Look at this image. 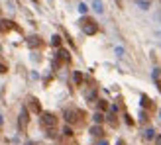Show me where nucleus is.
I'll use <instances>...</instances> for the list:
<instances>
[{
  "label": "nucleus",
  "mask_w": 161,
  "mask_h": 145,
  "mask_svg": "<svg viewBox=\"0 0 161 145\" xmlns=\"http://www.w3.org/2000/svg\"><path fill=\"white\" fill-rule=\"evenodd\" d=\"M90 133H92V135H96V137H100V135L104 133V131H102V127H100V126H94L92 130H90Z\"/></svg>",
  "instance_id": "obj_9"
},
{
  "label": "nucleus",
  "mask_w": 161,
  "mask_h": 145,
  "mask_svg": "<svg viewBox=\"0 0 161 145\" xmlns=\"http://www.w3.org/2000/svg\"><path fill=\"white\" fill-rule=\"evenodd\" d=\"M81 26H82V31L89 34V35H94L98 31V24L94 22L92 18H82L81 20Z\"/></svg>",
  "instance_id": "obj_1"
},
{
  "label": "nucleus",
  "mask_w": 161,
  "mask_h": 145,
  "mask_svg": "<svg viewBox=\"0 0 161 145\" xmlns=\"http://www.w3.org/2000/svg\"><path fill=\"white\" fill-rule=\"evenodd\" d=\"M155 145H161V135H157V137H155Z\"/></svg>",
  "instance_id": "obj_19"
},
{
  "label": "nucleus",
  "mask_w": 161,
  "mask_h": 145,
  "mask_svg": "<svg viewBox=\"0 0 161 145\" xmlns=\"http://www.w3.org/2000/svg\"><path fill=\"white\" fill-rule=\"evenodd\" d=\"M41 124L45 127H55L57 126V116L51 112H41Z\"/></svg>",
  "instance_id": "obj_2"
},
{
  "label": "nucleus",
  "mask_w": 161,
  "mask_h": 145,
  "mask_svg": "<svg viewBox=\"0 0 161 145\" xmlns=\"http://www.w3.org/2000/svg\"><path fill=\"white\" fill-rule=\"evenodd\" d=\"M147 137H149V139H155V133H153V130H147Z\"/></svg>",
  "instance_id": "obj_16"
},
{
  "label": "nucleus",
  "mask_w": 161,
  "mask_h": 145,
  "mask_svg": "<svg viewBox=\"0 0 161 145\" xmlns=\"http://www.w3.org/2000/svg\"><path fill=\"white\" fill-rule=\"evenodd\" d=\"M28 45H30V47H39L41 39H39V37H35V35H32V37H28Z\"/></svg>",
  "instance_id": "obj_5"
},
{
  "label": "nucleus",
  "mask_w": 161,
  "mask_h": 145,
  "mask_svg": "<svg viewBox=\"0 0 161 145\" xmlns=\"http://www.w3.org/2000/svg\"><path fill=\"white\" fill-rule=\"evenodd\" d=\"M55 135H57L55 127H47V137H55Z\"/></svg>",
  "instance_id": "obj_12"
},
{
  "label": "nucleus",
  "mask_w": 161,
  "mask_h": 145,
  "mask_svg": "<svg viewBox=\"0 0 161 145\" xmlns=\"http://www.w3.org/2000/svg\"><path fill=\"white\" fill-rule=\"evenodd\" d=\"M51 43H53V45H55V47H59V45H61V37H59V35H53V39H51Z\"/></svg>",
  "instance_id": "obj_13"
},
{
  "label": "nucleus",
  "mask_w": 161,
  "mask_h": 145,
  "mask_svg": "<svg viewBox=\"0 0 161 145\" xmlns=\"http://www.w3.org/2000/svg\"><path fill=\"white\" fill-rule=\"evenodd\" d=\"M0 73H6V65H2V63H0Z\"/></svg>",
  "instance_id": "obj_18"
},
{
  "label": "nucleus",
  "mask_w": 161,
  "mask_h": 145,
  "mask_svg": "<svg viewBox=\"0 0 161 145\" xmlns=\"http://www.w3.org/2000/svg\"><path fill=\"white\" fill-rule=\"evenodd\" d=\"M142 106H143V108H153V102H151L147 96H143L142 98Z\"/></svg>",
  "instance_id": "obj_8"
},
{
  "label": "nucleus",
  "mask_w": 161,
  "mask_h": 145,
  "mask_svg": "<svg viewBox=\"0 0 161 145\" xmlns=\"http://www.w3.org/2000/svg\"><path fill=\"white\" fill-rule=\"evenodd\" d=\"M77 114H79L77 110H65V120H67V124H77L79 122Z\"/></svg>",
  "instance_id": "obj_3"
},
{
  "label": "nucleus",
  "mask_w": 161,
  "mask_h": 145,
  "mask_svg": "<svg viewBox=\"0 0 161 145\" xmlns=\"http://www.w3.org/2000/svg\"><path fill=\"white\" fill-rule=\"evenodd\" d=\"M73 78H75V82H77V84H82V74H81L79 71H75V73H73Z\"/></svg>",
  "instance_id": "obj_10"
},
{
  "label": "nucleus",
  "mask_w": 161,
  "mask_h": 145,
  "mask_svg": "<svg viewBox=\"0 0 161 145\" xmlns=\"http://www.w3.org/2000/svg\"><path fill=\"white\" fill-rule=\"evenodd\" d=\"M57 57H59V59H61V61H67V63H69V59H71V57H69V53H67V51H65V49H61V51H59V53H57Z\"/></svg>",
  "instance_id": "obj_7"
},
{
  "label": "nucleus",
  "mask_w": 161,
  "mask_h": 145,
  "mask_svg": "<svg viewBox=\"0 0 161 145\" xmlns=\"http://www.w3.org/2000/svg\"><path fill=\"white\" fill-rule=\"evenodd\" d=\"M30 106H32V110H34V112L41 114V106H39V102L35 100V98H30Z\"/></svg>",
  "instance_id": "obj_6"
},
{
  "label": "nucleus",
  "mask_w": 161,
  "mask_h": 145,
  "mask_svg": "<svg viewBox=\"0 0 161 145\" xmlns=\"http://www.w3.org/2000/svg\"><path fill=\"white\" fill-rule=\"evenodd\" d=\"M20 127H26L28 126V122H30V116H28V110L26 108H22V112H20Z\"/></svg>",
  "instance_id": "obj_4"
},
{
  "label": "nucleus",
  "mask_w": 161,
  "mask_h": 145,
  "mask_svg": "<svg viewBox=\"0 0 161 145\" xmlns=\"http://www.w3.org/2000/svg\"><path fill=\"white\" fill-rule=\"evenodd\" d=\"M106 108H108V102H106V100H100V102H98V110H106Z\"/></svg>",
  "instance_id": "obj_14"
},
{
  "label": "nucleus",
  "mask_w": 161,
  "mask_h": 145,
  "mask_svg": "<svg viewBox=\"0 0 161 145\" xmlns=\"http://www.w3.org/2000/svg\"><path fill=\"white\" fill-rule=\"evenodd\" d=\"M63 133L71 137V135H73V130H71V126H65V127H63Z\"/></svg>",
  "instance_id": "obj_15"
},
{
  "label": "nucleus",
  "mask_w": 161,
  "mask_h": 145,
  "mask_svg": "<svg viewBox=\"0 0 161 145\" xmlns=\"http://www.w3.org/2000/svg\"><path fill=\"white\" fill-rule=\"evenodd\" d=\"M126 124H128V126H132V124H134V120H132L130 116H126Z\"/></svg>",
  "instance_id": "obj_17"
},
{
  "label": "nucleus",
  "mask_w": 161,
  "mask_h": 145,
  "mask_svg": "<svg viewBox=\"0 0 161 145\" xmlns=\"http://www.w3.org/2000/svg\"><path fill=\"white\" fill-rule=\"evenodd\" d=\"M94 122H96V124H102V122H104V116H102V112L94 114Z\"/></svg>",
  "instance_id": "obj_11"
},
{
  "label": "nucleus",
  "mask_w": 161,
  "mask_h": 145,
  "mask_svg": "<svg viewBox=\"0 0 161 145\" xmlns=\"http://www.w3.org/2000/svg\"><path fill=\"white\" fill-rule=\"evenodd\" d=\"M0 49H2V47H0Z\"/></svg>",
  "instance_id": "obj_20"
}]
</instances>
